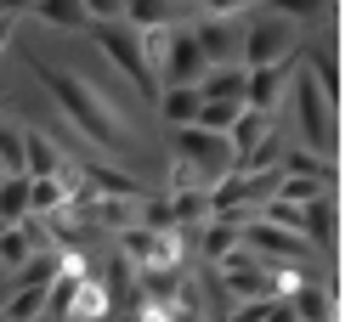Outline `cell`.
Listing matches in <instances>:
<instances>
[{
	"label": "cell",
	"instance_id": "6da1fadb",
	"mask_svg": "<svg viewBox=\"0 0 351 322\" xmlns=\"http://www.w3.org/2000/svg\"><path fill=\"white\" fill-rule=\"evenodd\" d=\"M12 62H23L40 96L51 102L57 124H69L57 142L80 164H119L130 176L153 181L165 164V136L153 119V96H142L91 40L69 29H46L34 17H17V34L6 46Z\"/></svg>",
	"mask_w": 351,
	"mask_h": 322
},
{
	"label": "cell",
	"instance_id": "4fadbf2b",
	"mask_svg": "<svg viewBox=\"0 0 351 322\" xmlns=\"http://www.w3.org/2000/svg\"><path fill=\"white\" fill-rule=\"evenodd\" d=\"M244 79H250V68H244V62H210V68L193 79V85H199V96H227V102H244Z\"/></svg>",
	"mask_w": 351,
	"mask_h": 322
},
{
	"label": "cell",
	"instance_id": "5bb4252c",
	"mask_svg": "<svg viewBox=\"0 0 351 322\" xmlns=\"http://www.w3.org/2000/svg\"><path fill=\"white\" fill-rule=\"evenodd\" d=\"M34 23H46V29H69L80 34L85 23H91V12H85V0H34Z\"/></svg>",
	"mask_w": 351,
	"mask_h": 322
},
{
	"label": "cell",
	"instance_id": "7c38bea8",
	"mask_svg": "<svg viewBox=\"0 0 351 322\" xmlns=\"http://www.w3.org/2000/svg\"><path fill=\"white\" fill-rule=\"evenodd\" d=\"M69 317H74V322H91V317H114V294H108L102 271H91V266L80 271V283H74V299H69Z\"/></svg>",
	"mask_w": 351,
	"mask_h": 322
},
{
	"label": "cell",
	"instance_id": "ffe728a7",
	"mask_svg": "<svg viewBox=\"0 0 351 322\" xmlns=\"http://www.w3.org/2000/svg\"><path fill=\"white\" fill-rule=\"evenodd\" d=\"M12 34H17V17H12V12H0V57H6V46H12Z\"/></svg>",
	"mask_w": 351,
	"mask_h": 322
},
{
	"label": "cell",
	"instance_id": "7a4b0ae2",
	"mask_svg": "<svg viewBox=\"0 0 351 322\" xmlns=\"http://www.w3.org/2000/svg\"><path fill=\"white\" fill-rule=\"evenodd\" d=\"M278 113L295 119L289 142L312 147L317 159H340V102L312 79V68H306L300 57H295V68H289V91H283V107H278Z\"/></svg>",
	"mask_w": 351,
	"mask_h": 322
},
{
	"label": "cell",
	"instance_id": "44dd1931",
	"mask_svg": "<svg viewBox=\"0 0 351 322\" xmlns=\"http://www.w3.org/2000/svg\"><path fill=\"white\" fill-rule=\"evenodd\" d=\"M0 12H12V17H29V12H34V0H0Z\"/></svg>",
	"mask_w": 351,
	"mask_h": 322
},
{
	"label": "cell",
	"instance_id": "ba28073f",
	"mask_svg": "<svg viewBox=\"0 0 351 322\" xmlns=\"http://www.w3.org/2000/svg\"><path fill=\"white\" fill-rule=\"evenodd\" d=\"M300 232H306V243L317 249L323 266L340 260V198L335 192H317L312 204H300Z\"/></svg>",
	"mask_w": 351,
	"mask_h": 322
},
{
	"label": "cell",
	"instance_id": "9c48e42d",
	"mask_svg": "<svg viewBox=\"0 0 351 322\" xmlns=\"http://www.w3.org/2000/svg\"><path fill=\"white\" fill-rule=\"evenodd\" d=\"M289 68L295 62H255L244 79V107H261V113H278L283 91H289Z\"/></svg>",
	"mask_w": 351,
	"mask_h": 322
},
{
	"label": "cell",
	"instance_id": "277c9868",
	"mask_svg": "<svg viewBox=\"0 0 351 322\" xmlns=\"http://www.w3.org/2000/svg\"><path fill=\"white\" fill-rule=\"evenodd\" d=\"M170 153L193 164V176H199V187H215L227 176V170L238 164L227 131H204V124H176L170 131Z\"/></svg>",
	"mask_w": 351,
	"mask_h": 322
},
{
	"label": "cell",
	"instance_id": "8992f818",
	"mask_svg": "<svg viewBox=\"0 0 351 322\" xmlns=\"http://www.w3.org/2000/svg\"><path fill=\"white\" fill-rule=\"evenodd\" d=\"M193 40L210 62H244V12H193Z\"/></svg>",
	"mask_w": 351,
	"mask_h": 322
},
{
	"label": "cell",
	"instance_id": "52a82bcc",
	"mask_svg": "<svg viewBox=\"0 0 351 322\" xmlns=\"http://www.w3.org/2000/svg\"><path fill=\"white\" fill-rule=\"evenodd\" d=\"M199 74H204V51H199V40H193V23H170L165 29V51L153 62V79L159 85H193Z\"/></svg>",
	"mask_w": 351,
	"mask_h": 322
},
{
	"label": "cell",
	"instance_id": "3957f363",
	"mask_svg": "<svg viewBox=\"0 0 351 322\" xmlns=\"http://www.w3.org/2000/svg\"><path fill=\"white\" fill-rule=\"evenodd\" d=\"M300 40H306V29L295 23V17L272 12L267 0L244 6V68H255V62H295Z\"/></svg>",
	"mask_w": 351,
	"mask_h": 322
},
{
	"label": "cell",
	"instance_id": "e0dca14e",
	"mask_svg": "<svg viewBox=\"0 0 351 322\" xmlns=\"http://www.w3.org/2000/svg\"><path fill=\"white\" fill-rule=\"evenodd\" d=\"M272 12H283V17H295L300 29H312V23H323V17H335V0H267Z\"/></svg>",
	"mask_w": 351,
	"mask_h": 322
},
{
	"label": "cell",
	"instance_id": "5b68a950",
	"mask_svg": "<svg viewBox=\"0 0 351 322\" xmlns=\"http://www.w3.org/2000/svg\"><path fill=\"white\" fill-rule=\"evenodd\" d=\"M85 40L114 62V68L136 85L142 96H159V85H153V74H147V62H142V34L125 23V17H108V23H85Z\"/></svg>",
	"mask_w": 351,
	"mask_h": 322
},
{
	"label": "cell",
	"instance_id": "30bf717a",
	"mask_svg": "<svg viewBox=\"0 0 351 322\" xmlns=\"http://www.w3.org/2000/svg\"><path fill=\"white\" fill-rule=\"evenodd\" d=\"M62 159H69V147H62L46 124H29L23 119V170H29V176H57Z\"/></svg>",
	"mask_w": 351,
	"mask_h": 322
},
{
	"label": "cell",
	"instance_id": "d6986e66",
	"mask_svg": "<svg viewBox=\"0 0 351 322\" xmlns=\"http://www.w3.org/2000/svg\"><path fill=\"white\" fill-rule=\"evenodd\" d=\"M199 12H244V6H255V0H193Z\"/></svg>",
	"mask_w": 351,
	"mask_h": 322
},
{
	"label": "cell",
	"instance_id": "8fae6325",
	"mask_svg": "<svg viewBox=\"0 0 351 322\" xmlns=\"http://www.w3.org/2000/svg\"><path fill=\"white\" fill-rule=\"evenodd\" d=\"M187 17H193V0H125L130 29H170V23H187Z\"/></svg>",
	"mask_w": 351,
	"mask_h": 322
},
{
	"label": "cell",
	"instance_id": "ac0fdd59",
	"mask_svg": "<svg viewBox=\"0 0 351 322\" xmlns=\"http://www.w3.org/2000/svg\"><path fill=\"white\" fill-rule=\"evenodd\" d=\"M91 23H108V17H125V0H85Z\"/></svg>",
	"mask_w": 351,
	"mask_h": 322
},
{
	"label": "cell",
	"instance_id": "9a60e30c",
	"mask_svg": "<svg viewBox=\"0 0 351 322\" xmlns=\"http://www.w3.org/2000/svg\"><path fill=\"white\" fill-rule=\"evenodd\" d=\"M69 181L62 176H29V215H57V209H69Z\"/></svg>",
	"mask_w": 351,
	"mask_h": 322
},
{
	"label": "cell",
	"instance_id": "2e32d148",
	"mask_svg": "<svg viewBox=\"0 0 351 322\" xmlns=\"http://www.w3.org/2000/svg\"><path fill=\"white\" fill-rule=\"evenodd\" d=\"M29 215V170H6L0 176V226L23 221Z\"/></svg>",
	"mask_w": 351,
	"mask_h": 322
}]
</instances>
